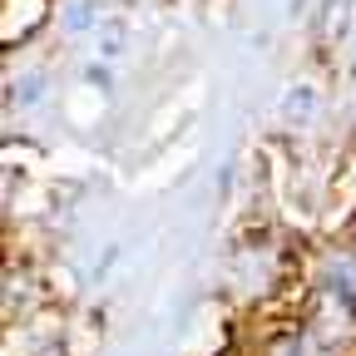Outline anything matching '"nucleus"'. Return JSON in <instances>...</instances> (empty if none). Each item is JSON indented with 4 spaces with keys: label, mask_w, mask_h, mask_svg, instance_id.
I'll return each instance as SVG.
<instances>
[{
    "label": "nucleus",
    "mask_w": 356,
    "mask_h": 356,
    "mask_svg": "<svg viewBox=\"0 0 356 356\" xmlns=\"http://www.w3.org/2000/svg\"><path fill=\"white\" fill-rule=\"evenodd\" d=\"M89 25H95V6H89V0H70V6H65V30L79 35Z\"/></svg>",
    "instance_id": "obj_3"
},
{
    "label": "nucleus",
    "mask_w": 356,
    "mask_h": 356,
    "mask_svg": "<svg viewBox=\"0 0 356 356\" xmlns=\"http://www.w3.org/2000/svg\"><path fill=\"white\" fill-rule=\"evenodd\" d=\"M312 114H317V89H312V84H292L282 95V119L287 124H307Z\"/></svg>",
    "instance_id": "obj_2"
},
{
    "label": "nucleus",
    "mask_w": 356,
    "mask_h": 356,
    "mask_svg": "<svg viewBox=\"0 0 356 356\" xmlns=\"http://www.w3.org/2000/svg\"><path fill=\"white\" fill-rule=\"evenodd\" d=\"M95 40H99V60H124V50H129V25H124L119 15H104L99 30H95Z\"/></svg>",
    "instance_id": "obj_1"
},
{
    "label": "nucleus",
    "mask_w": 356,
    "mask_h": 356,
    "mask_svg": "<svg viewBox=\"0 0 356 356\" xmlns=\"http://www.w3.org/2000/svg\"><path fill=\"white\" fill-rule=\"evenodd\" d=\"M40 89H44V79H40V74H30V79H20V84H15V99H20V104H40Z\"/></svg>",
    "instance_id": "obj_4"
},
{
    "label": "nucleus",
    "mask_w": 356,
    "mask_h": 356,
    "mask_svg": "<svg viewBox=\"0 0 356 356\" xmlns=\"http://www.w3.org/2000/svg\"><path fill=\"white\" fill-rule=\"evenodd\" d=\"M351 70H356V60H351Z\"/></svg>",
    "instance_id": "obj_5"
}]
</instances>
